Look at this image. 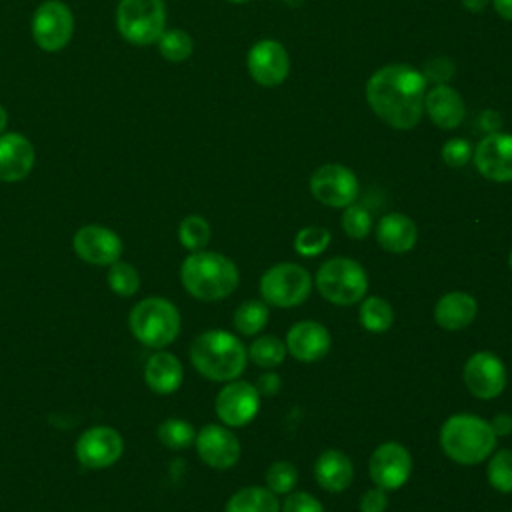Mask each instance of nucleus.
<instances>
[{
	"label": "nucleus",
	"mask_w": 512,
	"mask_h": 512,
	"mask_svg": "<svg viewBox=\"0 0 512 512\" xmlns=\"http://www.w3.org/2000/svg\"><path fill=\"white\" fill-rule=\"evenodd\" d=\"M426 78L408 64H388L376 70L366 84L372 112L396 130L414 128L424 112Z\"/></svg>",
	"instance_id": "obj_1"
},
{
	"label": "nucleus",
	"mask_w": 512,
	"mask_h": 512,
	"mask_svg": "<svg viewBox=\"0 0 512 512\" xmlns=\"http://www.w3.org/2000/svg\"><path fill=\"white\" fill-rule=\"evenodd\" d=\"M182 286L190 296L204 302H216L230 296L240 280L236 264L218 252H190L180 266Z\"/></svg>",
	"instance_id": "obj_2"
},
{
	"label": "nucleus",
	"mask_w": 512,
	"mask_h": 512,
	"mask_svg": "<svg viewBox=\"0 0 512 512\" xmlns=\"http://www.w3.org/2000/svg\"><path fill=\"white\" fill-rule=\"evenodd\" d=\"M192 366L208 380H236L248 362L244 344L226 330H206L194 338L190 346Z\"/></svg>",
	"instance_id": "obj_3"
},
{
	"label": "nucleus",
	"mask_w": 512,
	"mask_h": 512,
	"mask_svg": "<svg viewBox=\"0 0 512 512\" xmlns=\"http://www.w3.org/2000/svg\"><path fill=\"white\" fill-rule=\"evenodd\" d=\"M440 446L444 454L464 466L486 460L496 448V434L480 416L454 414L440 428Z\"/></svg>",
	"instance_id": "obj_4"
},
{
	"label": "nucleus",
	"mask_w": 512,
	"mask_h": 512,
	"mask_svg": "<svg viewBox=\"0 0 512 512\" xmlns=\"http://www.w3.org/2000/svg\"><path fill=\"white\" fill-rule=\"evenodd\" d=\"M128 326L140 344L164 348L172 344L180 332V312L170 300L148 296L132 308Z\"/></svg>",
	"instance_id": "obj_5"
},
{
	"label": "nucleus",
	"mask_w": 512,
	"mask_h": 512,
	"mask_svg": "<svg viewBox=\"0 0 512 512\" xmlns=\"http://www.w3.org/2000/svg\"><path fill=\"white\" fill-rule=\"evenodd\" d=\"M316 288L328 302L338 306H350L366 296L368 276L356 260L346 256H334L318 268Z\"/></svg>",
	"instance_id": "obj_6"
},
{
	"label": "nucleus",
	"mask_w": 512,
	"mask_h": 512,
	"mask_svg": "<svg viewBox=\"0 0 512 512\" xmlns=\"http://www.w3.org/2000/svg\"><path fill=\"white\" fill-rule=\"evenodd\" d=\"M116 28L130 44H156L166 30L164 0H120L116 8Z\"/></svg>",
	"instance_id": "obj_7"
},
{
	"label": "nucleus",
	"mask_w": 512,
	"mask_h": 512,
	"mask_svg": "<svg viewBox=\"0 0 512 512\" xmlns=\"http://www.w3.org/2000/svg\"><path fill=\"white\" fill-rule=\"evenodd\" d=\"M258 290L266 304L278 308H292L302 304L310 296L312 278L308 270L300 264L280 262L262 274Z\"/></svg>",
	"instance_id": "obj_8"
},
{
	"label": "nucleus",
	"mask_w": 512,
	"mask_h": 512,
	"mask_svg": "<svg viewBox=\"0 0 512 512\" xmlns=\"http://www.w3.org/2000/svg\"><path fill=\"white\" fill-rule=\"evenodd\" d=\"M74 34V14L62 0H44L32 16V38L44 52H60Z\"/></svg>",
	"instance_id": "obj_9"
},
{
	"label": "nucleus",
	"mask_w": 512,
	"mask_h": 512,
	"mask_svg": "<svg viewBox=\"0 0 512 512\" xmlns=\"http://www.w3.org/2000/svg\"><path fill=\"white\" fill-rule=\"evenodd\" d=\"M312 196L332 208H346L356 202L360 186L354 172L342 164H324L310 176Z\"/></svg>",
	"instance_id": "obj_10"
},
{
	"label": "nucleus",
	"mask_w": 512,
	"mask_h": 512,
	"mask_svg": "<svg viewBox=\"0 0 512 512\" xmlns=\"http://www.w3.org/2000/svg\"><path fill=\"white\" fill-rule=\"evenodd\" d=\"M74 452L82 466L102 470L120 460L124 452V442L114 428L94 426L78 436Z\"/></svg>",
	"instance_id": "obj_11"
},
{
	"label": "nucleus",
	"mask_w": 512,
	"mask_h": 512,
	"mask_svg": "<svg viewBox=\"0 0 512 512\" xmlns=\"http://www.w3.org/2000/svg\"><path fill=\"white\" fill-rule=\"evenodd\" d=\"M218 418L232 428L246 426L260 408V394L254 384L246 380H230L214 402Z\"/></svg>",
	"instance_id": "obj_12"
},
{
	"label": "nucleus",
	"mask_w": 512,
	"mask_h": 512,
	"mask_svg": "<svg viewBox=\"0 0 512 512\" xmlns=\"http://www.w3.org/2000/svg\"><path fill=\"white\" fill-rule=\"evenodd\" d=\"M464 384L480 400H492L504 392L506 368L492 352H476L464 364Z\"/></svg>",
	"instance_id": "obj_13"
},
{
	"label": "nucleus",
	"mask_w": 512,
	"mask_h": 512,
	"mask_svg": "<svg viewBox=\"0 0 512 512\" xmlns=\"http://www.w3.org/2000/svg\"><path fill=\"white\" fill-rule=\"evenodd\" d=\"M72 248L80 260L94 266H110L120 260L122 240L120 236L98 224H88L76 230L72 238Z\"/></svg>",
	"instance_id": "obj_14"
},
{
	"label": "nucleus",
	"mask_w": 512,
	"mask_h": 512,
	"mask_svg": "<svg viewBox=\"0 0 512 512\" xmlns=\"http://www.w3.org/2000/svg\"><path fill=\"white\" fill-rule=\"evenodd\" d=\"M368 470L376 486L384 490H396L410 478V472H412L410 452L398 442H384L372 452Z\"/></svg>",
	"instance_id": "obj_15"
},
{
	"label": "nucleus",
	"mask_w": 512,
	"mask_h": 512,
	"mask_svg": "<svg viewBox=\"0 0 512 512\" xmlns=\"http://www.w3.org/2000/svg\"><path fill=\"white\" fill-rule=\"evenodd\" d=\"M474 164L492 182H512V134H486L474 150Z\"/></svg>",
	"instance_id": "obj_16"
},
{
	"label": "nucleus",
	"mask_w": 512,
	"mask_h": 512,
	"mask_svg": "<svg viewBox=\"0 0 512 512\" xmlns=\"http://www.w3.org/2000/svg\"><path fill=\"white\" fill-rule=\"evenodd\" d=\"M252 80L260 86H278L290 72V58L284 46L276 40L256 42L246 58Z\"/></svg>",
	"instance_id": "obj_17"
},
{
	"label": "nucleus",
	"mask_w": 512,
	"mask_h": 512,
	"mask_svg": "<svg viewBox=\"0 0 512 512\" xmlns=\"http://www.w3.org/2000/svg\"><path fill=\"white\" fill-rule=\"evenodd\" d=\"M194 444L200 460L216 470H228L240 458L238 438L232 434V430L220 424L202 426L194 438Z\"/></svg>",
	"instance_id": "obj_18"
},
{
	"label": "nucleus",
	"mask_w": 512,
	"mask_h": 512,
	"mask_svg": "<svg viewBox=\"0 0 512 512\" xmlns=\"http://www.w3.org/2000/svg\"><path fill=\"white\" fill-rule=\"evenodd\" d=\"M36 162V150L32 142L20 132L0 134V180L20 182L24 180Z\"/></svg>",
	"instance_id": "obj_19"
},
{
	"label": "nucleus",
	"mask_w": 512,
	"mask_h": 512,
	"mask_svg": "<svg viewBox=\"0 0 512 512\" xmlns=\"http://www.w3.org/2000/svg\"><path fill=\"white\" fill-rule=\"evenodd\" d=\"M328 330L314 320L296 322L286 334V350L300 362L322 360L330 350Z\"/></svg>",
	"instance_id": "obj_20"
},
{
	"label": "nucleus",
	"mask_w": 512,
	"mask_h": 512,
	"mask_svg": "<svg viewBox=\"0 0 512 512\" xmlns=\"http://www.w3.org/2000/svg\"><path fill=\"white\" fill-rule=\"evenodd\" d=\"M424 110L430 116V120L442 128L452 130L462 124L466 108L462 96L446 84H436L424 98Z\"/></svg>",
	"instance_id": "obj_21"
},
{
	"label": "nucleus",
	"mask_w": 512,
	"mask_h": 512,
	"mask_svg": "<svg viewBox=\"0 0 512 512\" xmlns=\"http://www.w3.org/2000/svg\"><path fill=\"white\" fill-rule=\"evenodd\" d=\"M418 230L412 218L400 212H390L382 216L376 224V240L386 252L402 254L414 248Z\"/></svg>",
	"instance_id": "obj_22"
},
{
	"label": "nucleus",
	"mask_w": 512,
	"mask_h": 512,
	"mask_svg": "<svg viewBox=\"0 0 512 512\" xmlns=\"http://www.w3.org/2000/svg\"><path fill=\"white\" fill-rule=\"evenodd\" d=\"M476 300L472 294L454 290L444 294L434 306V320L444 330H462L476 318Z\"/></svg>",
	"instance_id": "obj_23"
},
{
	"label": "nucleus",
	"mask_w": 512,
	"mask_h": 512,
	"mask_svg": "<svg viewBox=\"0 0 512 512\" xmlns=\"http://www.w3.org/2000/svg\"><path fill=\"white\" fill-rule=\"evenodd\" d=\"M316 482L328 492H342L352 484L354 464L340 450H324L314 462Z\"/></svg>",
	"instance_id": "obj_24"
},
{
	"label": "nucleus",
	"mask_w": 512,
	"mask_h": 512,
	"mask_svg": "<svg viewBox=\"0 0 512 512\" xmlns=\"http://www.w3.org/2000/svg\"><path fill=\"white\" fill-rule=\"evenodd\" d=\"M184 370L180 360L170 352H156L144 366V380L156 394H172L180 388Z\"/></svg>",
	"instance_id": "obj_25"
},
{
	"label": "nucleus",
	"mask_w": 512,
	"mask_h": 512,
	"mask_svg": "<svg viewBox=\"0 0 512 512\" xmlns=\"http://www.w3.org/2000/svg\"><path fill=\"white\" fill-rule=\"evenodd\" d=\"M224 512H280V502L264 486H246L228 498Z\"/></svg>",
	"instance_id": "obj_26"
},
{
	"label": "nucleus",
	"mask_w": 512,
	"mask_h": 512,
	"mask_svg": "<svg viewBox=\"0 0 512 512\" xmlns=\"http://www.w3.org/2000/svg\"><path fill=\"white\" fill-rule=\"evenodd\" d=\"M360 324L368 332H386L394 322V310L388 300L380 296H366L360 304Z\"/></svg>",
	"instance_id": "obj_27"
},
{
	"label": "nucleus",
	"mask_w": 512,
	"mask_h": 512,
	"mask_svg": "<svg viewBox=\"0 0 512 512\" xmlns=\"http://www.w3.org/2000/svg\"><path fill=\"white\" fill-rule=\"evenodd\" d=\"M234 328L244 336L258 334L268 322V306L264 300H246L234 312Z\"/></svg>",
	"instance_id": "obj_28"
},
{
	"label": "nucleus",
	"mask_w": 512,
	"mask_h": 512,
	"mask_svg": "<svg viewBox=\"0 0 512 512\" xmlns=\"http://www.w3.org/2000/svg\"><path fill=\"white\" fill-rule=\"evenodd\" d=\"M158 52L164 60L168 62H184L186 58H190V54L194 52V40L188 32L180 30V28H170L164 30L162 36L156 42Z\"/></svg>",
	"instance_id": "obj_29"
},
{
	"label": "nucleus",
	"mask_w": 512,
	"mask_h": 512,
	"mask_svg": "<svg viewBox=\"0 0 512 512\" xmlns=\"http://www.w3.org/2000/svg\"><path fill=\"white\" fill-rule=\"evenodd\" d=\"M210 236H212V230L208 220L198 214L186 216L178 226V240L190 252L204 250L206 244L210 242Z\"/></svg>",
	"instance_id": "obj_30"
},
{
	"label": "nucleus",
	"mask_w": 512,
	"mask_h": 512,
	"mask_svg": "<svg viewBox=\"0 0 512 512\" xmlns=\"http://www.w3.org/2000/svg\"><path fill=\"white\" fill-rule=\"evenodd\" d=\"M286 352V344L276 336H260L248 348L250 360L262 368H274L282 364Z\"/></svg>",
	"instance_id": "obj_31"
},
{
	"label": "nucleus",
	"mask_w": 512,
	"mask_h": 512,
	"mask_svg": "<svg viewBox=\"0 0 512 512\" xmlns=\"http://www.w3.org/2000/svg\"><path fill=\"white\" fill-rule=\"evenodd\" d=\"M108 286L114 294L122 298L134 296L140 288V274L132 264L116 260L108 266Z\"/></svg>",
	"instance_id": "obj_32"
},
{
	"label": "nucleus",
	"mask_w": 512,
	"mask_h": 512,
	"mask_svg": "<svg viewBox=\"0 0 512 512\" xmlns=\"http://www.w3.org/2000/svg\"><path fill=\"white\" fill-rule=\"evenodd\" d=\"M194 438H196V432L192 424L182 418H168L158 426V440L172 450L190 446Z\"/></svg>",
	"instance_id": "obj_33"
},
{
	"label": "nucleus",
	"mask_w": 512,
	"mask_h": 512,
	"mask_svg": "<svg viewBox=\"0 0 512 512\" xmlns=\"http://www.w3.org/2000/svg\"><path fill=\"white\" fill-rule=\"evenodd\" d=\"M488 482L498 492H512V450H498L488 462Z\"/></svg>",
	"instance_id": "obj_34"
},
{
	"label": "nucleus",
	"mask_w": 512,
	"mask_h": 512,
	"mask_svg": "<svg viewBox=\"0 0 512 512\" xmlns=\"http://www.w3.org/2000/svg\"><path fill=\"white\" fill-rule=\"evenodd\" d=\"M330 244V232L322 226H306L294 238V248L300 256H318Z\"/></svg>",
	"instance_id": "obj_35"
},
{
	"label": "nucleus",
	"mask_w": 512,
	"mask_h": 512,
	"mask_svg": "<svg viewBox=\"0 0 512 512\" xmlns=\"http://www.w3.org/2000/svg\"><path fill=\"white\" fill-rule=\"evenodd\" d=\"M298 482V470L286 460L274 462L266 472V488L274 494H290Z\"/></svg>",
	"instance_id": "obj_36"
},
{
	"label": "nucleus",
	"mask_w": 512,
	"mask_h": 512,
	"mask_svg": "<svg viewBox=\"0 0 512 512\" xmlns=\"http://www.w3.org/2000/svg\"><path fill=\"white\" fill-rule=\"evenodd\" d=\"M342 228L350 238H366L372 230V216L364 206L350 204L342 214Z\"/></svg>",
	"instance_id": "obj_37"
},
{
	"label": "nucleus",
	"mask_w": 512,
	"mask_h": 512,
	"mask_svg": "<svg viewBox=\"0 0 512 512\" xmlns=\"http://www.w3.org/2000/svg\"><path fill=\"white\" fill-rule=\"evenodd\" d=\"M472 158V146L466 138H450L442 146V160L452 168H462Z\"/></svg>",
	"instance_id": "obj_38"
},
{
	"label": "nucleus",
	"mask_w": 512,
	"mask_h": 512,
	"mask_svg": "<svg viewBox=\"0 0 512 512\" xmlns=\"http://www.w3.org/2000/svg\"><path fill=\"white\" fill-rule=\"evenodd\" d=\"M282 512H324L320 500L308 492H290L282 502Z\"/></svg>",
	"instance_id": "obj_39"
},
{
	"label": "nucleus",
	"mask_w": 512,
	"mask_h": 512,
	"mask_svg": "<svg viewBox=\"0 0 512 512\" xmlns=\"http://www.w3.org/2000/svg\"><path fill=\"white\" fill-rule=\"evenodd\" d=\"M422 74H424L426 80H432L436 84H444L454 74V66L448 58L438 56V58H432V60L426 62Z\"/></svg>",
	"instance_id": "obj_40"
},
{
	"label": "nucleus",
	"mask_w": 512,
	"mask_h": 512,
	"mask_svg": "<svg viewBox=\"0 0 512 512\" xmlns=\"http://www.w3.org/2000/svg\"><path fill=\"white\" fill-rule=\"evenodd\" d=\"M360 512H384L388 506V496L386 490L380 486H374L366 490L360 498Z\"/></svg>",
	"instance_id": "obj_41"
},
{
	"label": "nucleus",
	"mask_w": 512,
	"mask_h": 512,
	"mask_svg": "<svg viewBox=\"0 0 512 512\" xmlns=\"http://www.w3.org/2000/svg\"><path fill=\"white\" fill-rule=\"evenodd\" d=\"M282 382L278 378V374L274 372H268V374H262L256 382V390L258 394H264V396H274L278 390H280Z\"/></svg>",
	"instance_id": "obj_42"
},
{
	"label": "nucleus",
	"mask_w": 512,
	"mask_h": 512,
	"mask_svg": "<svg viewBox=\"0 0 512 512\" xmlns=\"http://www.w3.org/2000/svg\"><path fill=\"white\" fill-rule=\"evenodd\" d=\"M490 426H492L496 438H498V436H508V434L512 432V416H510V414H504V412H502V414H496V416L492 418Z\"/></svg>",
	"instance_id": "obj_43"
},
{
	"label": "nucleus",
	"mask_w": 512,
	"mask_h": 512,
	"mask_svg": "<svg viewBox=\"0 0 512 512\" xmlns=\"http://www.w3.org/2000/svg\"><path fill=\"white\" fill-rule=\"evenodd\" d=\"M492 4L498 16H502L504 20H512V0H492Z\"/></svg>",
	"instance_id": "obj_44"
},
{
	"label": "nucleus",
	"mask_w": 512,
	"mask_h": 512,
	"mask_svg": "<svg viewBox=\"0 0 512 512\" xmlns=\"http://www.w3.org/2000/svg\"><path fill=\"white\" fill-rule=\"evenodd\" d=\"M488 0H462V6L468 10V12H482L486 8Z\"/></svg>",
	"instance_id": "obj_45"
},
{
	"label": "nucleus",
	"mask_w": 512,
	"mask_h": 512,
	"mask_svg": "<svg viewBox=\"0 0 512 512\" xmlns=\"http://www.w3.org/2000/svg\"><path fill=\"white\" fill-rule=\"evenodd\" d=\"M6 126H8V112H6V108L0 104V134L6 132Z\"/></svg>",
	"instance_id": "obj_46"
},
{
	"label": "nucleus",
	"mask_w": 512,
	"mask_h": 512,
	"mask_svg": "<svg viewBox=\"0 0 512 512\" xmlns=\"http://www.w3.org/2000/svg\"><path fill=\"white\" fill-rule=\"evenodd\" d=\"M228 2H232V4H246V2H250V0H228Z\"/></svg>",
	"instance_id": "obj_47"
},
{
	"label": "nucleus",
	"mask_w": 512,
	"mask_h": 512,
	"mask_svg": "<svg viewBox=\"0 0 512 512\" xmlns=\"http://www.w3.org/2000/svg\"><path fill=\"white\" fill-rule=\"evenodd\" d=\"M508 266H510V270H512V250H510V254H508Z\"/></svg>",
	"instance_id": "obj_48"
}]
</instances>
